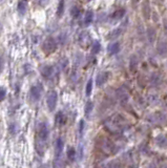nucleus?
I'll use <instances>...</instances> for the list:
<instances>
[{"mask_svg": "<svg viewBox=\"0 0 167 168\" xmlns=\"http://www.w3.org/2000/svg\"><path fill=\"white\" fill-rule=\"evenodd\" d=\"M66 155H67V159L71 162L75 161V159H76V150L73 147H68L67 149V152H66Z\"/></svg>", "mask_w": 167, "mask_h": 168, "instance_id": "ddd939ff", "label": "nucleus"}, {"mask_svg": "<svg viewBox=\"0 0 167 168\" xmlns=\"http://www.w3.org/2000/svg\"><path fill=\"white\" fill-rule=\"evenodd\" d=\"M101 50V44H100L99 41H95L93 43V45H91V52H93V54H98Z\"/></svg>", "mask_w": 167, "mask_h": 168, "instance_id": "6ab92c4d", "label": "nucleus"}, {"mask_svg": "<svg viewBox=\"0 0 167 168\" xmlns=\"http://www.w3.org/2000/svg\"><path fill=\"white\" fill-rule=\"evenodd\" d=\"M47 1H48V0H38V2L41 5H45V4L47 3Z\"/></svg>", "mask_w": 167, "mask_h": 168, "instance_id": "393cba45", "label": "nucleus"}, {"mask_svg": "<svg viewBox=\"0 0 167 168\" xmlns=\"http://www.w3.org/2000/svg\"><path fill=\"white\" fill-rule=\"evenodd\" d=\"M83 129H84V120H81L80 121V134L83 132Z\"/></svg>", "mask_w": 167, "mask_h": 168, "instance_id": "b1692460", "label": "nucleus"}, {"mask_svg": "<svg viewBox=\"0 0 167 168\" xmlns=\"http://www.w3.org/2000/svg\"><path fill=\"white\" fill-rule=\"evenodd\" d=\"M43 51H44L45 54L50 55L52 53H54L57 48V43H56V40L53 39V38H47V40L43 43V46H42Z\"/></svg>", "mask_w": 167, "mask_h": 168, "instance_id": "7ed1b4c3", "label": "nucleus"}, {"mask_svg": "<svg viewBox=\"0 0 167 168\" xmlns=\"http://www.w3.org/2000/svg\"><path fill=\"white\" fill-rule=\"evenodd\" d=\"M5 95H7V91H5V89H3V88H0V102L4 100Z\"/></svg>", "mask_w": 167, "mask_h": 168, "instance_id": "4be33fe9", "label": "nucleus"}, {"mask_svg": "<svg viewBox=\"0 0 167 168\" xmlns=\"http://www.w3.org/2000/svg\"><path fill=\"white\" fill-rule=\"evenodd\" d=\"M57 100H58V95H57V91H51L47 94V105L48 107L51 111H53L55 108H56L57 105Z\"/></svg>", "mask_w": 167, "mask_h": 168, "instance_id": "f03ea898", "label": "nucleus"}, {"mask_svg": "<svg viewBox=\"0 0 167 168\" xmlns=\"http://www.w3.org/2000/svg\"><path fill=\"white\" fill-rule=\"evenodd\" d=\"M108 76L109 74L108 73H101L97 76V79H96V82H97V85L98 86H102L106 81L108 79Z\"/></svg>", "mask_w": 167, "mask_h": 168, "instance_id": "39448f33", "label": "nucleus"}, {"mask_svg": "<svg viewBox=\"0 0 167 168\" xmlns=\"http://www.w3.org/2000/svg\"><path fill=\"white\" fill-rule=\"evenodd\" d=\"M107 51H108V54L109 55H116L120 52V43L119 42H115V43H111V44L108 45L107 47Z\"/></svg>", "mask_w": 167, "mask_h": 168, "instance_id": "0eeeda50", "label": "nucleus"}, {"mask_svg": "<svg viewBox=\"0 0 167 168\" xmlns=\"http://www.w3.org/2000/svg\"><path fill=\"white\" fill-rule=\"evenodd\" d=\"M63 146H64V144H63L62 139L59 138L56 142V157L57 158H59L60 156H61V153L63 151Z\"/></svg>", "mask_w": 167, "mask_h": 168, "instance_id": "6e6552de", "label": "nucleus"}, {"mask_svg": "<svg viewBox=\"0 0 167 168\" xmlns=\"http://www.w3.org/2000/svg\"><path fill=\"white\" fill-rule=\"evenodd\" d=\"M91 91H93V79H90L87 84H86V89H85V94L87 97H90L91 95Z\"/></svg>", "mask_w": 167, "mask_h": 168, "instance_id": "a211bd4d", "label": "nucleus"}, {"mask_svg": "<svg viewBox=\"0 0 167 168\" xmlns=\"http://www.w3.org/2000/svg\"><path fill=\"white\" fill-rule=\"evenodd\" d=\"M43 91V88L41 84H37V85H33L31 87V97L34 101H38L41 98V94Z\"/></svg>", "mask_w": 167, "mask_h": 168, "instance_id": "20e7f679", "label": "nucleus"}, {"mask_svg": "<svg viewBox=\"0 0 167 168\" xmlns=\"http://www.w3.org/2000/svg\"><path fill=\"white\" fill-rule=\"evenodd\" d=\"M81 10L82 8L80 7H74L71 11V15L74 17V18H78L81 14Z\"/></svg>", "mask_w": 167, "mask_h": 168, "instance_id": "dca6fc26", "label": "nucleus"}, {"mask_svg": "<svg viewBox=\"0 0 167 168\" xmlns=\"http://www.w3.org/2000/svg\"><path fill=\"white\" fill-rule=\"evenodd\" d=\"M94 20V13L93 11H87L85 13L84 16V24L85 25H90Z\"/></svg>", "mask_w": 167, "mask_h": 168, "instance_id": "9b49d317", "label": "nucleus"}, {"mask_svg": "<svg viewBox=\"0 0 167 168\" xmlns=\"http://www.w3.org/2000/svg\"><path fill=\"white\" fill-rule=\"evenodd\" d=\"M121 32H122V31H121L120 28H119V30H116V31H114L113 33L111 34V36H109V38H115V37H118V36H119V35L121 34Z\"/></svg>", "mask_w": 167, "mask_h": 168, "instance_id": "5701e85b", "label": "nucleus"}, {"mask_svg": "<svg viewBox=\"0 0 167 168\" xmlns=\"http://www.w3.org/2000/svg\"><path fill=\"white\" fill-rule=\"evenodd\" d=\"M87 1H91V0H87Z\"/></svg>", "mask_w": 167, "mask_h": 168, "instance_id": "cd10ccee", "label": "nucleus"}, {"mask_svg": "<svg viewBox=\"0 0 167 168\" xmlns=\"http://www.w3.org/2000/svg\"><path fill=\"white\" fill-rule=\"evenodd\" d=\"M27 8V2L25 0H21L18 3V13L20 15H24Z\"/></svg>", "mask_w": 167, "mask_h": 168, "instance_id": "9d476101", "label": "nucleus"}, {"mask_svg": "<svg viewBox=\"0 0 167 168\" xmlns=\"http://www.w3.org/2000/svg\"><path fill=\"white\" fill-rule=\"evenodd\" d=\"M148 37H149V41L154 42L155 41V31L152 28H148Z\"/></svg>", "mask_w": 167, "mask_h": 168, "instance_id": "412c9836", "label": "nucleus"}, {"mask_svg": "<svg viewBox=\"0 0 167 168\" xmlns=\"http://www.w3.org/2000/svg\"><path fill=\"white\" fill-rule=\"evenodd\" d=\"M157 143L158 145L161 146V147H167V138L164 137V136H159L157 139Z\"/></svg>", "mask_w": 167, "mask_h": 168, "instance_id": "4468645a", "label": "nucleus"}, {"mask_svg": "<svg viewBox=\"0 0 167 168\" xmlns=\"http://www.w3.org/2000/svg\"><path fill=\"white\" fill-rule=\"evenodd\" d=\"M1 69H2V59L0 57V72H1Z\"/></svg>", "mask_w": 167, "mask_h": 168, "instance_id": "bb28decb", "label": "nucleus"}, {"mask_svg": "<svg viewBox=\"0 0 167 168\" xmlns=\"http://www.w3.org/2000/svg\"><path fill=\"white\" fill-rule=\"evenodd\" d=\"M158 53H159L161 56H164V55L167 54V42L161 41L159 44H158Z\"/></svg>", "mask_w": 167, "mask_h": 168, "instance_id": "1a4fd4ad", "label": "nucleus"}, {"mask_svg": "<svg viewBox=\"0 0 167 168\" xmlns=\"http://www.w3.org/2000/svg\"><path fill=\"white\" fill-rule=\"evenodd\" d=\"M53 73H54V69H53L52 66H50V65L42 66L41 74H42V76L44 78H51L52 76H53Z\"/></svg>", "mask_w": 167, "mask_h": 168, "instance_id": "423d86ee", "label": "nucleus"}, {"mask_svg": "<svg viewBox=\"0 0 167 168\" xmlns=\"http://www.w3.org/2000/svg\"><path fill=\"white\" fill-rule=\"evenodd\" d=\"M55 122L57 124H64L65 123V116L63 115L62 111H59L58 114L56 115V118H55Z\"/></svg>", "mask_w": 167, "mask_h": 168, "instance_id": "f8f14e48", "label": "nucleus"}, {"mask_svg": "<svg viewBox=\"0 0 167 168\" xmlns=\"http://www.w3.org/2000/svg\"><path fill=\"white\" fill-rule=\"evenodd\" d=\"M164 28H165V32H166V34H167V19L164 20Z\"/></svg>", "mask_w": 167, "mask_h": 168, "instance_id": "a878e982", "label": "nucleus"}, {"mask_svg": "<svg viewBox=\"0 0 167 168\" xmlns=\"http://www.w3.org/2000/svg\"><path fill=\"white\" fill-rule=\"evenodd\" d=\"M93 108H94V103L91 102V101H90V102L86 103L85 108H84V114H85L86 117H90L91 112L93 111Z\"/></svg>", "mask_w": 167, "mask_h": 168, "instance_id": "2eb2a0df", "label": "nucleus"}, {"mask_svg": "<svg viewBox=\"0 0 167 168\" xmlns=\"http://www.w3.org/2000/svg\"><path fill=\"white\" fill-rule=\"evenodd\" d=\"M125 14V11L123 10V8H121V10H118L116 11L115 13L113 14V18L116 19V20H119L121 18H123V16H124Z\"/></svg>", "mask_w": 167, "mask_h": 168, "instance_id": "f3484780", "label": "nucleus"}, {"mask_svg": "<svg viewBox=\"0 0 167 168\" xmlns=\"http://www.w3.org/2000/svg\"><path fill=\"white\" fill-rule=\"evenodd\" d=\"M48 138V128L47 123H40L38 126V139H39V143L37 145H39L38 151L40 152V155H43V151H44L45 148V143L47 141ZM38 152V153H39Z\"/></svg>", "mask_w": 167, "mask_h": 168, "instance_id": "f257e3e1", "label": "nucleus"}, {"mask_svg": "<svg viewBox=\"0 0 167 168\" xmlns=\"http://www.w3.org/2000/svg\"><path fill=\"white\" fill-rule=\"evenodd\" d=\"M63 12H64V0H61L60 1V3L58 5V11H57V15H58L59 17L62 16Z\"/></svg>", "mask_w": 167, "mask_h": 168, "instance_id": "aec40b11", "label": "nucleus"}]
</instances>
